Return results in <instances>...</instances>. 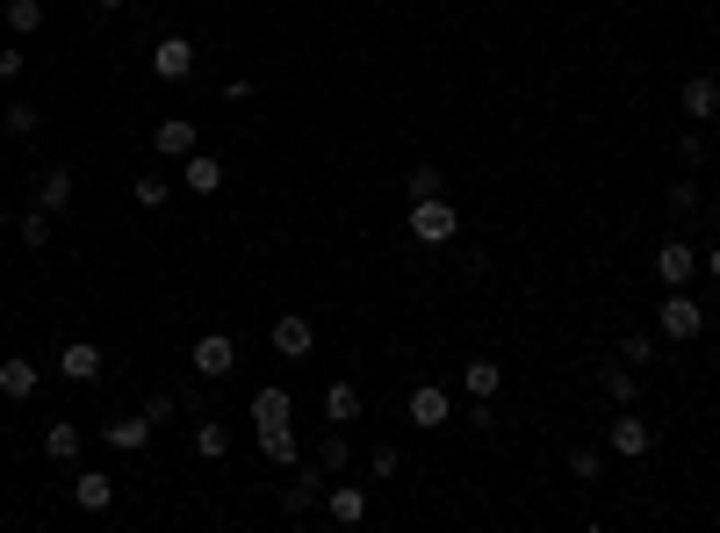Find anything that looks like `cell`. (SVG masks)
Instances as JSON below:
<instances>
[{
	"instance_id": "6da1fadb",
	"label": "cell",
	"mask_w": 720,
	"mask_h": 533,
	"mask_svg": "<svg viewBox=\"0 0 720 533\" xmlns=\"http://www.w3.org/2000/svg\"><path fill=\"white\" fill-rule=\"evenodd\" d=\"M655 332H663V339H677V346L699 339V332H706V303H699L692 289H670L663 303H655Z\"/></svg>"
},
{
	"instance_id": "7a4b0ae2",
	"label": "cell",
	"mask_w": 720,
	"mask_h": 533,
	"mask_svg": "<svg viewBox=\"0 0 720 533\" xmlns=\"http://www.w3.org/2000/svg\"><path fill=\"white\" fill-rule=\"evenodd\" d=\"M454 231H462V209L446 202V195L411 202V239H418V245H454Z\"/></svg>"
},
{
	"instance_id": "3957f363",
	"label": "cell",
	"mask_w": 720,
	"mask_h": 533,
	"mask_svg": "<svg viewBox=\"0 0 720 533\" xmlns=\"http://www.w3.org/2000/svg\"><path fill=\"white\" fill-rule=\"evenodd\" d=\"M605 440H613V454H627V462H641V454L655 448V426L635 412V404H619V418L605 426Z\"/></svg>"
},
{
	"instance_id": "277c9868",
	"label": "cell",
	"mask_w": 720,
	"mask_h": 533,
	"mask_svg": "<svg viewBox=\"0 0 720 533\" xmlns=\"http://www.w3.org/2000/svg\"><path fill=\"white\" fill-rule=\"evenodd\" d=\"M188 368H195L202 382H223L231 368H239V346H231V332H202V339H195V354H188Z\"/></svg>"
},
{
	"instance_id": "5b68a950",
	"label": "cell",
	"mask_w": 720,
	"mask_h": 533,
	"mask_svg": "<svg viewBox=\"0 0 720 533\" xmlns=\"http://www.w3.org/2000/svg\"><path fill=\"white\" fill-rule=\"evenodd\" d=\"M267 339H275V354H281V361H310V346H317V325H310L303 310H281Z\"/></svg>"
},
{
	"instance_id": "8992f818",
	"label": "cell",
	"mask_w": 720,
	"mask_h": 533,
	"mask_svg": "<svg viewBox=\"0 0 720 533\" xmlns=\"http://www.w3.org/2000/svg\"><path fill=\"white\" fill-rule=\"evenodd\" d=\"M655 275H663V289H692V275H699V245L670 239L663 253H655Z\"/></svg>"
},
{
	"instance_id": "52a82bcc",
	"label": "cell",
	"mask_w": 720,
	"mask_h": 533,
	"mask_svg": "<svg viewBox=\"0 0 720 533\" xmlns=\"http://www.w3.org/2000/svg\"><path fill=\"white\" fill-rule=\"evenodd\" d=\"M72 505H80V512H108V505H116V476H108V468H80V476H72Z\"/></svg>"
},
{
	"instance_id": "ba28073f",
	"label": "cell",
	"mask_w": 720,
	"mask_h": 533,
	"mask_svg": "<svg viewBox=\"0 0 720 533\" xmlns=\"http://www.w3.org/2000/svg\"><path fill=\"white\" fill-rule=\"evenodd\" d=\"M152 72H159V80H188V72H195V44H188V36H159V51H152Z\"/></svg>"
},
{
	"instance_id": "9c48e42d",
	"label": "cell",
	"mask_w": 720,
	"mask_h": 533,
	"mask_svg": "<svg viewBox=\"0 0 720 533\" xmlns=\"http://www.w3.org/2000/svg\"><path fill=\"white\" fill-rule=\"evenodd\" d=\"M102 440H108L116 454H138L144 440H152V418H144V412H116V418L102 426Z\"/></svg>"
},
{
	"instance_id": "30bf717a",
	"label": "cell",
	"mask_w": 720,
	"mask_h": 533,
	"mask_svg": "<svg viewBox=\"0 0 720 533\" xmlns=\"http://www.w3.org/2000/svg\"><path fill=\"white\" fill-rule=\"evenodd\" d=\"M446 418H454V396H446L440 390V382H418V390H411V426H446Z\"/></svg>"
},
{
	"instance_id": "8fae6325",
	"label": "cell",
	"mask_w": 720,
	"mask_h": 533,
	"mask_svg": "<svg viewBox=\"0 0 720 533\" xmlns=\"http://www.w3.org/2000/svg\"><path fill=\"white\" fill-rule=\"evenodd\" d=\"M677 102H685V116H692V123H713V116H720V80L692 72V80L677 86Z\"/></svg>"
},
{
	"instance_id": "7c38bea8",
	"label": "cell",
	"mask_w": 720,
	"mask_h": 533,
	"mask_svg": "<svg viewBox=\"0 0 720 533\" xmlns=\"http://www.w3.org/2000/svg\"><path fill=\"white\" fill-rule=\"evenodd\" d=\"M58 375H66V382H94V375H102V346H94V339H66Z\"/></svg>"
},
{
	"instance_id": "4fadbf2b",
	"label": "cell",
	"mask_w": 720,
	"mask_h": 533,
	"mask_svg": "<svg viewBox=\"0 0 720 533\" xmlns=\"http://www.w3.org/2000/svg\"><path fill=\"white\" fill-rule=\"evenodd\" d=\"M325 512H332V526H360V519H368V490H360V483H332Z\"/></svg>"
},
{
	"instance_id": "5bb4252c",
	"label": "cell",
	"mask_w": 720,
	"mask_h": 533,
	"mask_svg": "<svg viewBox=\"0 0 720 533\" xmlns=\"http://www.w3.org/2000/svg\"><path fill=\"white\" fill-rule=\"evenodd\" d=\"M36 209H51V217L72 209V166H44V173H36Z\"/></svg>"
},
{
	"instance_id": "9a60e30c",
	"label": "cell",
	"mask_w": 720,
	"mask_h": 533,
	"mask_svg": "<svg viewBox=\"0 0 720 533\" xmlns=\"http://www.w3.org/2000/svg\"><path fill=\"white\" fill-rule=\"evenodd\" d=\"M317 498H325V468L310 462L303 476H295L289 490H281V512H289V519H303V512H310V505H317Z\"/></svg>"
},
{
	"instance_id": "2e32d148",
	"label": "cell",
	"mask_w": 720,
	"mask_h": 533,
	"mask_svg": "<svg viewBox=\"0 0 720 533\" xmlns=\"http://www.w3.org/2000/svg\"><path fill=\"white\" fill-rule=\"evenodd\" d=\"M152 152H159V159H188V152H195V123H188V116H166V123L152 130Z\"/></svg>"
},
{
	"instance_id": "e0dca14e",
	"label": "cell",
	"mask_w": 720,
	"mask_h": 533,
	"mask_svg": "<svg viewBox=\"0 0 720 533\" xmlns=\"http://www.w3.org/2000/svg\"><path fill=\"white\" fill-rule=\"evenodd\" d=\"M80 448H86V432L72 426V418H51V426H44V454H51V462H80Z\"/></svg>"
},
{
	"instance_id": "ac0fdd59",
	"label": "cell",
	"mask_w": 720,
	"mask_h": 533,
	"mask_svg": "<svg viewBox=\"0 0 720 533\" xmlns=\"http://www.w3.org/2000/svg\"><path fill=\"white\" fill-rule=\"evenodd\" d=\"M0 396H15V404L36 396V361L30 354H8V361H0Z\"/></svg>"
},
{
	"instance_id": "d6986e66",
	"label": "cell",
	"mask_w": 720,
	"mask_h": 533,
	"mask_svg": "<svg viewBox=\"0 0 720 533\" xmlns=\"http://www.w3.org/2000/svg\"><path fill=\"white\" fill-rule=\"evenodd\" d=\"M289 418H295L289 390H281V382H267V390L253 396V426H289Z\"/></svg>"
},
{
	"instance_id": "ffe728a7",
	"label": "cell",
	"mask_w": 720,
	"mask_h": 533,
	"mask_svg": "<svg viewBox=\"0 0 720 533\" xmlns=\"http://www.w3.org/2000/svg\"><path fill=\"white\" fill-rule=\"evenodd\" d=\"M498 382H504V368H498V361H483V354L462 368V390H468V404H476V396L490 404V396H498Z\"/></svg>"
},
{
	"instance_id": "44dd1931",
	"label": "cell",
	"mask_w": 720,
	"mask_h": 533,
	"mask_svg": "<svg viewBox=\"0 0 720 533\" xmlns=\"http://www.w3.org/2000/svg\"><path fill=\"white\" fill-rule=\"evenodd\" d=\"M360 418V382H332L325 390V426H353Z\"/></svg>"
},
{
	"instance_id": "7402d4cb",
	"label": "cell",
	"mask_w": 720,
	"mask_h": 533,
	"mask_svg": "<svg viewBox=\"0 0 720 533\" xmlns=\"http://www.w3.org/2000/svg\"><path fill=\"white\" fill-rule=\"evenodd\" d=\"M181 166H188V195H217V188H223V159H209V152H188Z\"/></svg>"
},
{
	"instance_id": "603a6c76",
	"label": "cell",
	"mask_w": 720,
	"mask_h": 533,
	"mask_svg": "<svg viewBox=\"0 0 720 533\" xmlns=\"http://www.w3.org/2000/svg\"><path fill=\"white\" fill-rule=\"evenodd\" d=\"M195 454H202V462H223V454H231V426H217V418H195Z\"/></svg>"
},
{
	"instance_id": "cb8c5ba5",
	"label": "cell",
	"mask_w": 720,
	"mask_h": 533,
	"mask_svg": "<svg viewBox=\"0 0 720 533\" xmlns=\"http://www.w3.org/2000/svg\"><path fill=\"white\" fill-rule=\"evenodd\" d=\"M346 462H353V440H346V426H325V440H317V468H325V476H339Z\"/></svg>"
},
{
	"instance_id": "d4e9b609",
	"label": "cell",
	"mask_w": 720,
	"mask_h": 533,
	"mask_svg": "<svg viewBox=\"0 0 720 533\" xmlns=\"http://www.w3.org/2000/svg\"><path fill=\"white\" fill-rule=\"evenodd\" d=\"M0 130H8V138H36V130H44V108H36V102H8V108H0Z\"/></svg>"
},
{
	"instance_id": "484cf974",
	"label": "cell",
	"mask_w": 720,
	"mask_h": 533,
	"mask_svg": "<svg viewBox=\"0 0 720 533\" xmlns=\"http://www.w3.org/2000/svg\"><path fill=\"white\" fill-rule=\"evenodd\" d=\"M15 239L30 245V253H44V245H51V209H22V217H15Z\"/></svg>"
},
{
	"instance_id": "4316f807",
	"label": "cell",
	"mask_w": 720,
	"mask_h": 533,
	"mask_svg": "<svg viewBox=\"0 0 720 533\" xmlns=\"http://www.w3.org/2000/svg\"><path fill=\"white\" fill-rule=\"evenodd\" d=\"M599 390L613 396V404H635V396H641V375H635L627 361H619V368H605V375H599Z\"/></svg>"
},
{
	"instance_id": "83f0119b",
	"label": "cell",
	"mask_w": 720,
	"mask_h": 533,
	"mask_svg": "<svg viewBox=\"0 0 720 533\" xmlns=\"http://www.w3.org/2000/svg\"><path fill=\"white\" fill-rule=\"evenodd\" d=\"M259 454L267 462H295V426H259Z\"/></svg>"
},
{
	"instance_id": "f1b7e54d",
	"label": "cell",
	"mask_w": 720,
	"mask_h": 533,
	"mask_svg": "<svg viewBox=\"0 0 720 533\" xmlns=\"http://www.w3.org/2000/svg\"><path fill=\"white\" fill-rule=\"evenodd\" d=\"M130 202H138V209H166V202H173V188L159 181V173H138V181H130Z\"/></svg>"
},
{
	"instance_id": "f546056e",
	"label": "cell",
	"mask_w": 720,
	"mask_h": 533,
	"mask_svg": "<svg viewBox=\"0 0 720 533\" xmlns=\"http://www.w3.org/2000/svg\"><path fill=\"white\" fill-rule=\"evenodd\" d=\"M8 30L36 36V30H44V0H8Z\"/></svg>"
},
{
	"instance_id": "4dcf8cb0",
	"label": "cell",
	"mask_w": 720,
	"mask_h": 533,
	"mask_svg": "<svg viewBox=\"0 0 720 533\" xmlns=\"http://www.w3.org/2000/svg\"><path fill=\"white\" fill-rule=\"evenodd\" d=\"M569 476H577V483H599L605 476V454L599 448H569Z\"/></svg>"
},
{
	"instance_id": "1f68e13d",
	"label": "cell",
	"mask_w": 720,
	"mask_h": 533,
	"mask_svg": "<svg viewBox=\"0 0 720 533\" xmlns=\"http://www.w3.org/2000/svg\"><path fill=\"white\" fill-rule=\"evenodd\" d=\"M396 468H404V448H396V440H382V448L368 454V476H375V483H390Z\"/></svg>"
},
{
	"instance_id": "d6a6232c",
	"label": "cell",
	"mask_w": 720,
	"mask_h": 533,
	"mask_svg": "<svg viewBox=\"0 0 720 533\" xmlns=\"http://www.w3.org/2000/svg\"><path fill=\"white\" fill-rule=\"evenodd\" d=\"M619 361H627V368H649V361H655L649 332H627V339H619Z\"/></svg>"
},
{
	"instance_id": "836d02e7",
	"label": "cell",
	"mask_w": 720,
	"mask_h": 533,
	"mask_svg": "<svg viewBox=\"0 0 720 533\" xmlns=\"http://www.w3.org/2000/svg\"><path fill=\"white\" fill-rule=\"evenodd\" d=\"M663 202L677 209V217H692V209H699V181H692V173H685V181H670V195H663Z\"/></svg>"
},
{
	"instance_id": "e575fe53",
	"label": "cell",
	"mask_w": 720,
	"mask_h": 533,
	"mask_svg": "<svg viewBox=\"0 0 720 533\" xmlns=\"http://www.w3.org/2000/svg\"><path fill=\"white\" fill-rule=\"evenodd\" d=\"M404 188H411V202H426V195L446 188V181H440V166H411V181H404Z\"/></svg>"
},
{
	"instance_id": "d590c367",
	"label": "cell",
	"mask_w": 720,
	"mask_h": 533,
	"mask_svg": "<svg viewBox=\"0 0 720 533\" xmlns=\"http://www.w3.org/2000/svg\"><path fill=\"white\" fill-rule=\"evenodd\" d=\"M173 412H181V396H173V390H152V396H144V418H152V426H166Z\"/></svg>"
},
{
	"instance_id": "8d00e7d4",
	"label": "cell",
	"mask_w": 720,
	"mask_h": 533,
	"mask_svg": "<svg viewBox=\"0 0 720 533\" xmlns=\"http://www.w3.org/2000/svg\"><path fill=\"white\" fill-rule=\"evenodd\" d=\"M699 159H706V138H699V130H692V138H677V166L692 173V166H699Z\"/></svg>"
},
{
	"instance_id": "74e56055",
	"label": "cell",
	"mask_w": 720,
	"mask_h": 533,
	"mask_svg": "<svg viewBox=\"0 0 720 533\" xmlns=\"http://www.w3.org/2000/svg\"><path fill=\"white\" fill-rule=\"evenodd\" d=\"M0 80H22V44H0Z\"/></svg>"
},
{
	"instance_id": "f35d334b",
	"label": "cell",
	"mask_w": 720,
	"mask_h": 533,
	"mask_svg": "<svg viewBox=\"0 0 720 533\" xmlns=\"http://www.w3.org/2000/svg\"><path fill=\"white\" fill-rule=\"evenodd\" d=\"M699 267H706V275L720 281V245H706V253H699Z\"/></svg>"
},
{
	"instance_id": "ab89813d",
	"label": "cell",
	"mask_w": 720,
	"mask_h": 533,
	"mask_svg": "<svg viewBox=\"0 0 720 533\" xmlns=\"http://www.w3.org/2000/svg\"><path fill=\"white\" fill-rule=\"evenodd\" d=\"M86 8H94V15H123V8H130V0H86Z\"/></svg>"
},
{
	"instance_id": "60d3db41",
	"label": "cell",
	"mask_w": 720,
	"mask_h": 533,
	"mask_svg": "<svg viewBox=\"0 0 720 533\" xmlns=\"http://www.w3.org/2000/svg\"><path fill=\"white\" fill-rule=\"evenodd\" d=\"M713 217H720V195H713Z\"/></svg>"
}]
</instances>
